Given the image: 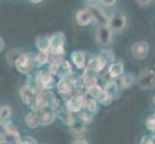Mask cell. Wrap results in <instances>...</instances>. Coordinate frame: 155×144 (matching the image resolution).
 I'll use <instances>...</instances> for the list:
<instances>
[{
    "label": "cell",
    "mask_w": 155,
    "mask_h": 144,
    "mask_svg": "<svg viewBox=\"0 0 155 144\" xmlns=\"http://www.w3.org/2000/svg\"><path fill=\"white\" fill-rule=\"evenodd\" d=\"M15 66L21 74H29L35 66V55L32 52L21 53L15 61Z\"/></svg>",
    "instance_id": "1"
},
{
    "label": "cell",
    "mask_w": 155,
    "mask_h": 144,
    "mask_svg": "<svg viewBox=\"0 0 155 144\" xmlns=\"http://www.w3.org/2000/svg\"><path fill=\"white\" fill-rule=\"evenodd\" d=\"M66 36L63 32H57L49 37V53L53 56L61 57L65 55Z\"/></svg>",
    "instance_id": "2"
},
{
    "label": "cell",
    "mask_w": 155,
    "mask_h": 144,
    "mask_svg": "<svg viewBox=\"0 0 155 144\" xmlns=\"http://www.w3.org/2000/svg\"><path fill=\"white\" fill-rule=\"evenodd\" d=\"M106 25L113 32V34L121 33L127 27V18L124 13H115L108 17Z\"/></svg>",
    "instance_id": "3"
},
{
    "label": "cell",
    "mask_w": 155,
    "mask_h": 144,
    "mask_svg": "<svg viewBox=\"0 0 155 144\" xmlns=\"http://www.w3.org/2000/svg\"><path fill=\"white\" fill-rule=\"evenodd\" d=\"M113 32H112L106 24L98 25L95 31V40L97 43L101 46L107 48L112 44L113 41Z\"/></svg>",
    "instance_id": "4"
},
{
    "label": "cell",
    "mask_w": 155,
    "mask_h": 144,
    "mask_svg": "<svg viewBox=\"0 0 155 144\" xmlns=\"http://www.w3.org/2000/svg\"><path fill=\"white\" fill-rule=\"evenodd\" d=\"M137 84L138 87L142 89H152L155 84V73L153 69L149 67L143 69L141 73L139 74Z\"/></svg>",
    "instance_id": "5"
},
{
    "label": "cell",
    "mask_w": 155,
    "mask_h": 144,
    "mask_svg": "<svg viewBox=\"0 0 155 144\" xmlns=\"http://www.w3.org/2000/svg\"><path fill=\"white\" fill-rule=\"evenodd\" d=\"M149 53V44L145 40L135 42L131 46V54L136 60H145Z\"/></svg>",
    "instance_id": "6"
},
{
    "label": "cell",
    "mask_w": 155,
    "mask_h": 144,
    "mask_svg": "<svg viewBox=\"0 0 155 144\" xmlns=\"http://www.w3.org/2000/svg\"><path fill=\"white\" fill-rule=\"evenodd\" d=\"M54 75H52L48 71H40L36 76V85L41 89H51L54 86Z\"/></svg>",
    "instance_id": "7"
},
{
    "label": "cell",
    "mask_w": 155,
    "mask_h": 144,
    "mask_svg": "<svg viewBox=\"0 0 155 144\" xmlns=\"http://www.w3.org/2000/svg\"><path fill=\"white\" fill-rule=\"evenodd\" d=\"M86 100L87 98L85 94H78L76 96L71 97L67 102V110H68L71 114L79 113L83 109Z\"/></svg>",
    "instance_id": "8"
},
{
    "label": "cell",
    "mask_w": 155,
    "mask_h": 144,
    "mask_svg": "<svg viewBox=\"0 0 155 144\" xmlns=\"http://www.w3.org/2000/svg\"><path fill=\"white\" fill-rule=\"evenodd\" d=\"M76 23L81 27H86L94 21V15L89 8L79 10L75 15Z\"/></svg>",
    "instance_id": "9"
},
{
    "label": "cell",
    "mask_w": 155,
    "mask_h": 144,
    "mask_svg": "<svg viewBox=\"0 0 155 144\" xmlns=\"http://www.w3.org/2000/svg\"><path fill=\"white\" fill-rule=\"evenodd\" d=\"M74 85H75V81L72 80L71 78V76L60 79V81H59L57 84L58 91L62 95H68L71 93Z\"/></svg>",
    "instance_id": "10"
},
{
    "label": "cell",
    "mask_w": 155,
    "mask_h": 144,
    "mask_svg": "<svg viewBox=\"0 0 155 144\" xmlns=\"http://www.w3.org/2000/svg\"><path fill=\"white\" fill-rule=\"evenodd\" d=\"M106 66H107V62L104 59L101 58L100 56H97V57H94V58L91 59V60L88 62L86 67L89 69V70L97 74V73L102 71L103 69L106 67Z\"/></svg>",
    "instance_id": "11"
},
{
    "label": "cell",
    "mask_w": 155,
    "mask_h": 144,
    "mask_svg": "<svg viewBox=\"0 0 155 144\" xmlns=\"http://www.w3.org/2000/svg\"><path fill=\"white\" fill-rule=\"evenodd\" d=\"M38 113H39V118H40V125L41 126H49L56 119L55 111L51 110L50 109L45 110V108L39 110Z\"/></svg>",
    "instance_id": "12"
},
{
    "label": "cell",
    "mask_w": 155,
    "mask_h": 144,
    "mask_svg": "<svg viewBox=\"0 0 155 144\" xmlns=\"http://www.w3.org/2000/svg\"><path fill=\"white\" fill-rule=\"evenodd\" d=\"M117 84L120 89H125L133 86L135 83V75L132 73H122L120 77L117 78Z\"/></svg>",
    "instance_id": "13"
},
{
    "label": "cell",
    "mask_w": 155,
    "mask_h": 144,
    "mask_svg": "<svg viewBox=\"0 0 155 144\" xmlns=\"http://www.w3.org/2000/svg\"><path fill=\"white\" fill-rule=\"evenodd\" d=\"M38 91H36L34 88H32L29 85H26V86H23L19 90V94H20V98L22 100V102L29 106L31 101L33 100V98L35 97L36 93Z\"/></svg>",
    "instance_id": "14"
},
{
    "label": "cell",
    "mask_w": 155,
    "mask_h": 144,
    "mask_svg": "<svg viewBox=\"0 0 155 144\" xmlns=\"http://www.w3.org/2000/svg\"><path fill=\"white\" fill-rule=\"evenodd\" d=\"M71 62L74 63L78 69H84L86 67V55H85V52L82 50H77V51H73L71 53Z\"/></svg>",
    "instance_id": "15"
},
{
    "label": "cell",
    "mask_w": 155,
    "mask_h": 144,
    "mask_svg": "<svg viewBox=\"0 0 155 144\" xmlns=\"http://www.w3.org/2000/svg\"><path fill=\"white\" fill-rule=\"evenodd\" d=\"M89 9L91 10V12H92V14L94 15V21L97 22L98 25L106 24L108 15L103 12L102 9L98 6H90Z\"/></svg>",
    "instance_id": "16"
},
{
    "label": "cell",
    "mask_w": 155,
    "mask_h": 144,
    "mask_svg": "<svg viewBox=\"0 0 155 144\" xmlns=\"http://www.w3.org/2000/svg\"><path fill=\"white\" fill-rule=\"evenodd\" d=\"M71 73H72L71 65L68 61L62 60V62H60V65H59V66L57 68L55 76H58L60 79H63V78L69 77L71 75Z\"/></svg>",
    "instance_id": "17"
},
{
    "label": "cell",
    "mask_w": 155,
    "mask_h": 144,
    "mask_svg": "<svg viewBox=\"0 0 155 144\" xmlns=\"http://www.w3.org/2000/svg\"><path fill=\"white\" fill-rule=\"evenodd\" d=\"M21 139V136L18 131L13 128L5 130V135H3V141L8 144H18Z\"/></svg>",
    "instance_id": "18"
},
{
    "label": "cell",
    "mask_w": 155,
    "mask_h": 144,
    "mask_svg": "<svg viewBox=\"0 0 155 144\" xmlns=\"http://www.w3.org/2000/svg\"><path fill=\"white\" fill-rule=\"evenodd\" d=\"M24 122L26 126L30 129H36L40 126V118H39V113L38 111L32 110L25 115Z\"/></svg>",
    "instance_id": "19"
},
{
    "label": "cell",
    "mask_w": 155,
    "mask_h": 144,
    "mask_svg": "<svg viewBox=\"0 0 155 144\" xmlns=\"http://www.w3.org/2000/svg\"><path fill=\"white\" fill-rule=\"evenodd\" d=\"M124 71V63L121 62H113L110 63V66L108 67V74L111 78L117 79V77H120Z\"/></svg>",
    "instance_id": "20"
},
{
    "label": "cell",
    "mask_w": 155,
    "mask_h": 144,
    "mask_svg": "<svg viewBox=\"0 0 155 144\" xmlns=\"http://www.w3.org/2000/svg\"><path fill=\"white\" fill-rule=\"evenodd\" d=\"M55 114H56V117H58L63 123H65L69 127L72 126L76 122L71 113H69L67 110H58L57 111H55Z\"/></svg>",
    "instance_id": "21"
},
{
    "label": "cell",
    "mask_w": 155,
    "mask_h": 144,
    "mask_svg": "<svg viewBox=\"0 0 155 144\" xmlns=\"http://www.w3.org/2000/svg\"><path fill=\"white\" fill-rule=\"evenodd\" d=\"M84 73H83V84L85 85V87L89 88L91 86H94V85H97V78L95 76V74L93 71L89 70L87 67L84 68Z\"/></svg>",
    "instance_id": "22"
},
{
    "label": "cell",
    "mask_w": 155,
    "mask_h": 144,
    "mask_svg": "<svg viewBox=\"0 0 155 144\" xmlns=\"http://www.w3.org/2000/svg\"><path fill=\"white\" fill-rule=\"evenodd\" d=\"M50 53L48 51H39L37 55H35V66H44L49 62Z\"/></svg>",
    "instance_id": "23"
},
{
    "label": "cell",
    "mask_w": 155,
    "mask_h": 144,
    "mask_svg": "<svg viewBox=\"0 0 155 144\" xmlns=\"http://www.w3.org/2000/svg\"><path fill=\"white\" fill-rule=\"evenodd\" d=\"M103 89L112 96L113 100H114V98H117V94H119L120 91L121 90L119 88V86H117V82L115 81V80H111V81L107 82L106 85H105V88Z\"/></svg>",
    "instance_id": "24"
},
{
    "label": "cell",
    "mask_w": 155,
    "mask_h": 144,
    "mask_svg": "<svg viewBox=\"0 0 155 144\" xmlns=\"http://www.w3.org/2000/svg\"><path fill=\"white\" fill-rule=\"evenodd\" d=\"M36 47L39 51L49 52V37H39L36 40Z\"/></svg>",
    "instance_id": "25"
},
{
    "label": "cell",
    "mask_w": 155,
    "mask_h": 144,
    "mask_svg": "<svg viewBox=\"0 0 155 144\" xmlns=\"http://www.w3.org/2000/svg\"><path fill=\"white\" fill-rule=\"evenodd\" d=\"M101 58H103L104 60L106 61L107 63H111L115 62V53L114 51L110 49V48H105V49H102L100 51V54L98 55Z\"/></svg>",
    "instance_id": "26"
},
{
    "label": "cell",
    "mask_w": 155,
    "mask_h": 144,
    "mask_svg": "<svg viewBox=\"0 0 155 144\" xmlns=\"http://www.w3.org/2000/svg\"><path fill=\"white\" fill-rule=\"evenodd\" d=\"M95 100H97V102L103 106H109L112 103V101H113V98H112V96L108 92L103 89V91L101 92V94Z\"/></svg>",
    "instance_id": "27"
},
{
    "label": "cell",
    "mask_w": 155,
    "mask_h": 144,
    "mask_svg": "<svg viewBox=\"0 0 155 144\" xmlns=\"http://www.w3.org/2000/svg\"><path fill=\"white\" fill-rule=\"evenodd\" d=\"M85 110H86L88 113L90 114H94L97 113L98 108H97V102L95 101V99H87L86 102L84 104Z\"/></svg>",
    "instance_id": "28"
},
{
    "label": "cell",
    "mask_w": 155,
    "mask_h": 144,
    "mask_svg": "<svg viewBox=\"0 0 155 144\" xmlns=\"http://www.w3.org/2000/svg\"><path fill=\"white\" fill-rule=\"evenodd\" d=\"M103 91V88H101L99 85H94V86H91L87 88V92L89 95H91L94 99H97L98 96L101 94V92Z\"/></svg>",
    "instance_id": "29"
},
{
    "label": "cell",
    "mask_w": 155,
    "mask_h": 144,
    "mask_svg": "<svg viewBox=\"0 0 155 144\" xmlns=\"http://www.w3.org/2000/svg\"><path fill=\"white\" fill-rule=\"evenodd\" d=\"M13 114L12 108L10 106H2L0 107V118L2 120H8Z\"/></svg>",
    "instance_id": "30"
},
{
    "label": "cell",
    "mask_w": 155,
    "mask_h": 144,
    "mask_svg": "<svg viewBox=\"0 0 155 144\" xmlns=\"http://www.w3.org/2000/svg\"><path fill=\"white\" fill-rule=\"evenodd\" d=\"M22 52H20L19 50L18 49H14V50H11L8 54H7V61L8 62L10 63V65H14L15 63V61L17 60L18 57L21 54Z\"/></svg>",
    "instance_id": "31"
},
{
    "label": "cell",
    "mask_w": 155,
    "mask_h": 144,
    "mask_svg": "<svg viewBox=\"0 0 155 144\" xmlns=\"http://www.w3.org/2000/svg\"><path fill=\"white\" fill-rule=\"evenodd\" d=\"M79 119L80 121H81V123H83L84 125H86V124H90V123H92V121H93V117L91 114H87V113H80L79 115Z\"/></svg>",
    "instance_id": "32"
},
{
    "label": "cell",
    "mask_w": 155,
    "mask_h": 144,
    "mask_svg": "<svg viewBox=\"0 0 155 144\" xmlns=\"http://www.w3.org/2000/svg\"><path fill=\"white\" fill-rule=\"evenodd\" d=\"M71 132L73 133V134H76V135H79L81 134V133H83L85 131V125L83 123H74L72 126H71Z\"/></svg>",
    "instance_id": "33"
},
{
    "label": "cell",
    "mask_w": 155,
    "mask_h": 144,
    "mask_svg": "<svg viewBox=\"0 0 155 144\" xmlns=\"http://www.w3.org/2000/svg\"><path fill=\"white\" fill-rule=\"evenodd\" d=\"M146 126H147L148 131L154 133V131H155V117H154V114L148 116L147 118V120H146Z\"/></svg>",
    "instance_id": "34"
},
{
    "label": "cell",
    "mask_w": 155,
    "mask_h": 144,
    "mask_svg": "<svg viewBox=\"0 0 155 144\" xmlns=\"http://www.w3.org/2000/svg\"><path fill=\"white\" fill-rule=\"evenodd\" d=\"M154 0H136L137 5L140 6L141 8H147L149 6H151Z\"/></svg>",
    "instance_id": "35"
},
{
    "label": "cell",
    "mask_w": 155,
    "mask_h": 144,
    "mask_svg": "<svg viewBox=\"0 0 155 144\" xmlns=\"http://www.w3.org/2000/svg\"><path fill=\"white\" fill-rule=\"evenodd\" d=\"M140 144H154V138L150 136H143Z\"/></svg>",
    "instance_id": "36"
},
{
    "label": "cell",
    "mask_w": 155,
    "mask_h": 144,
    "mask_svg": "<svg viewBox=\"0 0 155 144\" xmlns=\"http://www.w3.org/2000/svg\"><path fill=\"white\" fill-rule=\"evenodd\" d=\"M98 1H100V3L105 7H113L117 4V0H98Z\"/></svg>",
    "instance_id": "37"
},
{
    "label": "cell",
    "mask_w": 155,
    "mask_h": 144,
    "mask_svg": "<svg viewBox=\"0 0 155 144\" xmlns=\"http://www.w3.org/2000/svg\"><path fill=\"white\" fill-rule=\"evenodd\" d=\"M18 144H37V143H36V141L32 137L25 136L23 138H21Z\"/></svg>",
    "instance_id": "38"
},
{
    "label": "cell",
    "mask_w": 155,
    "mask_h": 144,
    "mask_svg": "<svg viewBox=\"0 0 155 144\" xmlns=\"http://www.w3.org/2000/svg\"><path fill=\"white\" fill-rule=\"evenodd\" d=\"M72 144H89L88 141L86 139H76V140H74Z\"/></svg>",
    "instance_id": "39"
},
{
    "label": "cell",
    "mask_w": 155,
    "mask_h": 144,
    "mask_svg": "<svg viewBox=\"0 0 155 144\" xmlns=\"http://www.w3.org/2000/svg\"><path fill=\"white\" fill-rule=\"evenodd\" d=\"M5 48V41L2 39V37H0V53H1Z\"/></svg>",
    "instance_id": "40"
},
{
    "label": "cell",
    "mask_w": 155,
    "mask_h": 144,
    "mask_svg": "<svg viewBox=\"0 0 155 144\" xmlns=\"http://www.w3.org/2000/svg\"><path fill=\"white\" fill-rule=\"evenodd\" d=\"M29 1L31 2V3H33V4H40V3H41L44 0H29Z\"/></svg>",
    "instance_id": "41"
},
{
    "label": "cell",
    "mask_w": 155,
    "mask_h": 144,
    "mask_svg": "<svg viewBox=\"0 0 155 144\" xmlns=\"http://www.w3.org/2000/svg\"><path fill=\"white\" fill-rule=\"evenodd\" d=\"M3 141V135L0 133V142H2Z\"/></svg>",
    "instance_id": "42"
},
{
    "label": "cell",
    "mask_w": 155,
    "mask_h": 144,
    "mask_svg": "<svg viewBox=\"0 0 155 144\" xmlns=\"http://www.w3.org/2000/svg\"><path fill=\"white\" fill-rule=\"evenodd\" d=\"M88 2H95V1H98V0H86Z\"/></svg>",
    "instance_id": "43"
},
{
    "label": "cell",
    "mask_w": 155,
    "mask_h": 144,
    "mask_svg": "<svg viewBox=\"0 0 155 144\" xmlns=\"http://www.w3.org/2000/svg\"><path fill=\"white\" fill-rule=\"evenodd\" d=\"M0 144H8V143H6V142H4V141H2V142H0Z\"/></svg>",
    "instance_id": "44"
}]
</instances>
